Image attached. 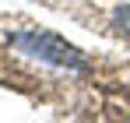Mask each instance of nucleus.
I'll return each mask as SVG.
<instances>
[{
    "label": "nucleus",
    "instance_id": "nucleus-1",
    "mask_svg": "<svg viewBox=\"0 0 130 123\" xmlns=\"http://www.w3.org/2000/svg\"><path fill=\"white\" fill-rule=\"evenodd\" d=\"M7 46L18 49L21 56L28 60H39V63H49L56 70H74V74H85L88 67V56L67 42L63 35L56 32H46V28H21V32H7Z\"/></svg>",
    "mask_w": 130,
    "mask_h": 123
},
{
    "label": "nucleus",
    "instance_id": "nucleus-2",
    "mask_svg": "<svg viewBox=\"0 0 130 123\" xmlns=\"http://www.w3.org/2000/svg\"><path fill=\"white\" fill-rule=\"evenodd\" d=\"M112 25H116V32L130 35V4H116L112 7Z\"/></svg>",
    "mask_w": 130,
    "mask_h": 123
}]
</instances>
